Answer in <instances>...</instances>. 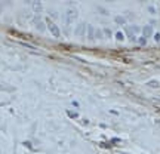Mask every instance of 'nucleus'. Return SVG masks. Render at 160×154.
<instances>
[{
  "instance_id": "obj_1",
  "label": "nucleus",
  "mask_w": 160,
  "mask_h": 154,
  "mask_svg": "<svg viewBox=\"0 0 160 154\" xmlns=\"http://www.w3.org/2000/svg\"><path fill=\"white\" fill-rule=\"evenodd\" d=\"M142 36L145 37V39H148V37H151V36H154V31H153V25H150V24L144 25V27H142Z\"/></svg>"
},
{
  "instance_id": "obj_2",
  "label": "nucleus",
  "mask_w": 160,
  "mask_h": 154,
  "mask_svg": "<svg viewBox=\"0 0 160 154\" xmlns=\"http://www.w3.org/2000/svg\"><path fill=\"white\" fill-rule=\"evenodd\" d=\"M147 86H148V87H153V89H157V87H160V82L159 80H148V82H147Z\"/></svg>"
},
{
  "instance_id": "obj_3",
  "label": "nucleus",
  "mask_w": 160,
  "mask_h": 154,
  "mask_svg": "<svg viewBox=\"0 0 160 154\" xmlns=\"http://www.w3.org/2000/svg\"><path fill=\"white\" fill-rule=\"evenodd\" d=\"M147 11H148L151 15H156V13H157V9H156L153 5H148V6H147Z\"/></svg>"
},
{
  "instance_id": "obj_4",
  "label": "nucleus",
  "mask_w": 160,
  "mask_h": 154,
  "mask_svg": "<svg viewBox=\"0 0 160 154\" xmlns=\"http://www.w3.org/2000/svg\"><path fill=\"white\" fill-rule=\"evenodd\" d=\"M126 33H128V36H129V39L131 40H135V37H133V31L131 30V27H128V28H126Z\"/></svg>"
},
{
  "instance_id": "obj_5",
  "label": "nucleus",
  "mask_w": 160,
  "mask_h": 154,
  "mask_svg": "<svg viewBox=\"0 0 160 154\" xmlns=\"http://www.w3.org/2000/svg\"><path fill=\"white\" fill-rule=\"evenodd\" d=\"M116 22H117V24H122V25H123V24H126V19L123 17H116Z\"/></svg>"
},
{
  "instance_id": "obj_6",
  "label": "nucleus",
  "mask_w": 160,
  "mask_h": 154,
  "mask_svg": "<svg viewBox=\"0 0 160 154\" xmlns=\"http://www.w3.org/2000/svg\"><path fill=\"white\" fill-rule=\"evenodd\" d=\"M147 40L148 39H145V37H144V36H141V37H139V39H138V43H139V45H147Z\"/></svg>"
},
{
  "instance_id": "obj_7",
  "label": "nucleus",
  "mask_w": 160,
  "mask_h": 154,
  "mask_svg": "<svg viewBox=\"0 0 160 154\" xmlns=\"http://www.w3.org/2000/svg\"><path fill=\"white\" fill-rule=\"evenodd\" d=\"M131 30H132V31H133V33H139V31H141V30H142V28H139L138 25H132V27H131Z\"/></svg>"
},
{
  "instance_id": "obj_8",
  "label": "nucleus",
  "mask_w": 160,
  "mask_h": 154,
  "mask_svg": "<svg viewBox=\"0 0 160 154\" xmlns=\"http://www.w3.org/2000/svg\"><path fill=\"white\" fill-rule=\"evenodd\" d=\"M123 39H125V36H123V33H122V31H119V33H117V40H120V42H122Z\"/></svg>"
},
{
  "instance_id": "obj_9",
  "label": "nucleus",
  "mask_w": 160,
  "mask_h": 154,
  "mask_svg": "<svg viewBox=\"0 0 160 154\" xmlns=\"http://www.w3.org/2000/svg\"><path fill=\"white\" fill-rule=\"evenodd\" d=\"M154 42H157V43L160 42V33H156L154 34Z\"/></svg>"
},
{
  "instance_id": "obj_10",
  "label": "nucleus",
  "mask_w": 160,
  "mask_h": 154,
  "mask_svg": "<svg viewBox=\"0 0 160 154\" xmlns=\"http://www.w3.org/2000/svg\"><path fill=\"white\" fill-rule=\"evenodd\" d=\"M157 12H159V13H160V7H159V9H157Z\"/></svg>"
}]
</instances>
